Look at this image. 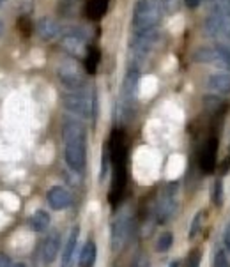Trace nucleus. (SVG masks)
Segmentation results:
<instances>
[{
  "label": "nucleus",
  "instance_id": "26",
  "mask_svg": "<svg viewBox=\"0 0 230 267\" xmlns=\"http://www.w3.org/2000/svg\"><path fill=\"white\" fill-rule=\"evenodd\" d=\"M214 203L218 207H221V203H223V182H221V179H218L214 184Z\"/></svg>",
  "mask_w": 230,
  "mask_h": 267
},
{
  "label": "nucleus",
  "instance_id": "4",
  "mask_svg": "<svg viewBox=\"0 0 230 267\" xmlns=\"http://www.w3.org/2000/svg\"><path fill=\"white\" fill-rule=\"evenodd\" d=\"M193 60L197 62H207L214 64L216 68L227 69L230 71V45L218 43L216 46H209V48H200L193 55Z\"/></svg>",
  "mask_w": 230,
  "mask_h": 267
},
{
  "label": "nucleus",
  "instance_id": "16",
  "mask_svg": "<svg viewBox=\"0 0 230 267\" xmlns=\"http://www.w3.org/2000/svg\"><path fill=\"white\" fill-rule=\"evenodd\" d=\"M110 0H85V14L91 19H101L108 9Z\"/></svg>",
  "mask_w": 230,
  "mask_h": 267
},
{
  "label": "nucleus",
  "instance_id": "17",
  "mask_svg": "<svg viewBox=\"0 0 230 267\" xmlns=\"http://www.w3.org/2000/svg\"><path fill=\"white\" fill-rule=\"evenodd\" d=\"M96 255H97V248L92 241L85 242V246L80 251V258H78V264L80 267H92L96 262Z\"/></svg>",
  "mask_w": 230,
  "mask_h": 267
},
{
  "label": "nucleus",
  "instance_id": "23",
  "mask_svg": "<svg viewBox=\"0 0 230 267\" xmlns=\"http://www.w3.org/2000/svg\"><path fill=\"white\" fill-rule=\"evenodd\" d=\"M211 7L214 14L230 18V0H211Z\"/></svg>",
  "mask_w": 230,
  "mask_h": 267
},
{
  "label": "nucleus",
  "instance_id": "15",
  "mask_svg": "<svg viewBox=\"0 0 230 267\" xmlns=\"http://www.w3.org/2000/svg\"><path fill=\"white\" fill-rule=\"evenodd\" d=\"M37 34L41 36L43 39H55L58 36V32H60V29H58V23L55 19L52 18H41L37 22V27H36Z\"/></svg>",
  "mask_w": 230,
  "mask_h": 267
},
{
  "label": "nucleus",
  "instance_id": "18",
  "mask_svg": "<svg viewBox=\"0 0 230 267\" xmlns=\"http://www.w3.org/2000/svg\"><path fill=\"white\" fill-rule=\"evenodd\" d=\"M29 227H30V230H34V232H45L50 227V214L46 213V211H37V213H34L29 219Z\"/></svg>",
  "mask_w": 230,
  "mask_h": 267
},
{
  "label": "nucleus",
  "instance_id": "34",
  "mask_svg": "<svg viewBox=\"0 0 230 267\" xmlns=\"http://www.w3.org/2000/svg\"><path fill=\"white\" fill-rule=\"evenodd\" d=\"M2 30H4V25H2V22H0V36H2Z\"/></svg>",
  "mask_w": 230,
  "mask_h": 267
},
{
  "label": "nucleus",
  "instance_id": "25",
  "mask_svg": "<svg viewBox=\"0 0 230 267\" xmlns=\"http://www.w3.org/2000/svg\"><path fill=\"white\" fill-rule=\"evenodd\" d=\"M230 255L225 248H218L214 255V267H230Z\"/></svg>",
  "mask_w": 230,
  "mask_h": 267
},
{
  "label": "nucleus",
  "instance_id": "20",
  "mask_svg": "<svg viewBox=\"0 0 230 267\" xmlns=\"http://www.w3.org/2000/svg\"><path fill=\"white\" fill-rule=\"evenodd\" d=\"M64 46L69 50L71 53H80L85 46V41L80 36H68L64 39Z\"/></svg>",
  "mask_w": 230,
  "mask_h": 267
},
{
  "label": "nucleus",
  "instance_id": "13",
  "mask_svg": "<svg viewBox=\"0 0 230 267\" xmlns=\"http://www.w3.org/2000/svg\"><path fill=\"white\" fill-rule=\"evenodd\" d=\"M138 69H130L124 78V85H122V97L124 103H131L135 99V92H136V84H138Z\"/></svg>",
  "mask_w": 230,
  "mask_h": 267
},
{
  "label": "nucleus",
  "instance_id": "12",
  "mask_svg": "<svg viewBox=\"0 0 230 267\" xmlns=\"http://www.w3.org/2000/svg\"><path fill=\"white\" fill-rule=\"evenodd\" d=\"M207 89L216 92L218 96H228L230 94V74H225V73L211 74L207 80Z\"/></svg>",
  "mask_w": 230,
  "mask_h": 267
},
{
  "label": "nucleus",
  "instance_id": "27",
  "mask_svg": "<svg viewBox=\"0 0 230 267\" xmlns=\"http://www.w3.org/2000/svg\"><path fill=\"white\" fill-rule=\"evenodd\" d=\"M131 267H149V260H147L145 255H138V257L133 260Z\"/></svg>",
  "mask_w": 230,
  "mask_h": 267
},
{
  "label": "nucleus",
  "instance_id": "7",
  "mask_svg": "<svg viewBox=\"0 0 230 267\" xmlns=\"http://www.w3.org/2000/svg\"><path fill=\"white\" fill-rule=\"evenodd\" d=\"M133 223H131L130 214H120L112 225V250L120 251L130 241Z\"/></svg>",
  "mask_w": 230,
  "mask_h": 267
},
{
  "label": "nucleus",
  "instance_id": "9",
  "mask_svg": "<svg viewBox=\"0 0 230 267\" xmlns=\"http://www.w3.org/2000/svg\"><path fill=\"white\" fill-rule=\"evenodd\" d=\"M58 78H60V81L69 90H81L85 85L83 76H81L80 71H78V68H75V66H66V68H60L58 69Z\"/></svg>",
  "mask_w": 230,
  "mask_h": 267
},
{
  "label": "nucleus",
  "instance_id": "19",
  "mask_svg": "<svg viewBox=\"0 0 230 267\" xmlns=\"http://www.w3.org/2000/svg\"><path fill=\"white\" fill-rule=\"evenodd\" d=\"M101 62V52L97 46H89L85 53V69L89 74H94L97 71V66Z\"/></svg>",
  "mask_w": 230,
  "mask_h": 267
},
{
  "label": "nucleus",
  "instance_id": "14",
  "mask_svg": "<svg viewBox=\"0 0 230 267\" xmlns=\"http://www.w3.org/2000/svg\"><path fill=\"white\" fill-rule=\"evenodd\" d=\"M78 235H80V229H78V227H73L68 235V241H66L64 251H62V267H69V264H71L73 255H75V250H76Z\"/></svg>",
  "mask_w": 230,
  "mask_h": 267
},
{
  "label": "nucleus",
  "instance_id": "2",
  "mask_svg": "<svg viewBox=\"0 0 230 267\" xmlns=\"http://www.w3.org/2000/svg\"><path fill=\"white\" fill-rule=\"evenodd\" d=\"M161 19V9H159L156 0H140L135 6L133 14V27L136 34H149L158 27Z\"/></svg>",
  "mask_w": 230,
  "mask_h": 267
},
{
  "label": "nucleus",
  "instance_id": "11",
  "mask_svg": "<svg viewBox=\"0 0 230 267\" xmlns=\"http://www.w3.org/2000/svg\"><path fill=\"white\" fill-rule=\"evenodd\" d=\"M58 248H60V237H58L57 232H53V234L48 235V237L45 239V242H43V248H41L43 264L45 265L52 264L58 255Z\"/></svg>",
  "mask_w": 230,
  "mask_h": 267
},
{
  "label": "nucleus",
  "instance_id": "3",
  "mask_svg": "<svg viewBox=\"0 0 230 267\" xmlns=\"http://www.w3.org/2000/svg\"><path fill=\"white\" fill-rule=\"evenodd\" d=\"M62 101H64V107L69 112L83 117V119H89L94 113V96H91L85 89L69 90V92L64 94Z\"/></svg>",
  "mask_w": 230,
  "mask_h": 267
},
{
  "label": "nucleus",
  "instance_id": "30",
  "mask_svg": "<svg viewBox=\"0 0 230 267\" xmlns=\"http://www.w3.org/2000/svg\"><path fill=\"white\" fill-rule=\"evenodd\" d=\"M0 267H11V262L6 255H0Z\"/></svg>",
  "mask_w": 230,
  "mask_h": 267
},
{
  "label": "nucleus",
  "instance_id": "31",
  "mask_svg": "<svg viewBox=\"0 0 230 267\" xmlns=\"http://www.w3.org/2000/svg\"><path fill=\"white\" fill-rule=\"evenodd\" d=\"M184 4L190 7V9H193V7H198V4H200V0H184Z\"/></svg>",
  "mask_w": 230,
  "mask_h": 267
},
{
  "label": "nucleus",
  "instance_id": "10",
  "mask_svg": "<svg viewBox=\"0 0 230 267\" xmlns=\"http://www.w3.org/2000/svg\"><path fill=\"white\" fill-rule=\"evenodd\" d=\"M46 198H48L50 207H52V209H55V211L66 209V207L71 206V193H69V191L66 190V188H62V186L50 188Z\"/></svg>",
  "mask_w": 230,
  "mask_h": 267
},
{
  "label": "nucleus",
  "instance_id": "32",
  "mask_svg": "<svg viewBox=\"0 0 230 267\" xmlns=\"http://www.w3.org/2000/svg\"><path fill=\"white\" fill-rule=\"evenodd\" d=\"M13 267H27L25 264H22V262H19V264H14Z\"/></svg>",
  "mask_w": 230,
  "mask_h": 267
},
{
  "label": "nucleus",
  "instance_id": "6",
  "mask_svg": "<svg viewBox=\"0 0 230 267\" xmlns=\"http://www.w3.org/2000/svg\"><path fill=\"white\" fill-rule=\"evenodd\" d=\"M204 27L207 36L216 39L218 43L230 45V18L221 16V14H213L205 19Z\"/></svg>",
  "mask_w": 230,
  "mask_h": 267
},
{
  "label": "nucleus",
  "instance_id": "24",
  "mask_svg": "<svg viewBox=\"0 0 230 267\" xmlns=\"http://www.w3.org/2000/svg\"><path fill=\"white\" fill-rule=\"evenodd\" d=\"M16 27H18L19 34H22V36H25V37H29L30 34L34 32V25H32V22H30V19L27 18V16H19V18H18V22H16Z\"/></svg>",
  "mask_w": 230,
  "mask_h": 267
},
{
  "label": "nucleus",
  "instance_id": "1",
  "mask_svg": "<svg viewBox=\"0 0 230 267\" xmlns=\"http://www.w3.org/2000/svg\"><path fill=\"white\" fill-rule=\"evenodd\" d=\"M64 159L73 172H81L87 161V135L85 128L76 120H66L64 129Z\"/></svg>",
  "mask_w": 230,
  "mask_h": 267
},
{
  "label": "nucleus",
  "instance_id": "29",
  "mask_svg": "<svg viewBox=\"0 0 230 267\" xmlns=\"http://www.w3.org/2000/svg\"><path fill=\"white\" fill-rule=\"evenodd\" d=\"M223 248L227 250V253L230 255V225L227 227V230H225L223 234Z\"/></svg>",
  "mask_w": 230,
  "mask_h": 267
},
{
  "label": "nucleus",
  "instance_id": "5",
  "mask_svg": "<svg viewBox=\"0 0 230 267\" xmlns=\"http://www.w3.org/2000/svg\"><path fill=\"white\" fill-rule=\"evenodd\" d=\"M177 195H179V188L175 182H170L163 190V193L158 200V206H156L158 223H166L174 218L175 209H177Z\"/></svg>",
  "mask_w": 230,
  "mask_h": 267
},
{
  "label": "nucleus",
  "instance_id": "21",
  "mask_svg": "<svg viewBox=\"0 0 230 267\" xmlns=\"http://www.w3.org/2000/svg\"><path fill=\"white\" fill-rule=\"evenodd\" d=\"M202 221H204V211H198V213L195 214V218L192 219V225H190V232H188V239H190V241H193V239L197 237L198 234H200Z\"/></svg>",
  "mask_w": 230,
  "mask_h": 267
},
{
  "label": "nucleus",
  "instance_id": "28",
  "mask_svg": "<svg viewBox=\"0 0 230 267\" xmlns=\"http://www.w3.org/2000/svg\"><path fill=\"white\" fill-rule=\"evenodd\" d=\"M200 251H193L192 253V257H190V260H188V267H198L200 265Z\"/></svg>",
  "mask_w": 230,
  "mask_h": 267
},
{
  "label": "nucleus",
  "instance_id": "22",
  "mask_svg": "<svg viewBox=\"0 0 230 267\" xmlns=\"http://www.w3.org/2000/svg\"><path fill=\"white\" fill-rule=\"evenodd\" d=\"M172 242H174V235L170 234V232H163V234L158 237V242H156V250H158L159 253H165V251L170 250Z\"/></svg>",
  "mask_w": 230,
  "mask_h": 267
},
{
  "label": "nucleus",
  "instance_id": "33",
  "mask_svg": "<svg viewBox=\"0 0 230 267\" xmlns=\"http://www.w3.org/2000/svg\"><path fill=\"white\" fill-rule=\"evenodd\" d=\"M169 267H179V264H177V262H172V264H170Z\"/></svg>",
  "mask_w": 230,
  "mask_h": 267
},
{
  "label": "nucleus",
  "instance_id": "8",
  "mask_svg": "<svg viewBox=\"0 0 230 267\" xmlns=\"http://www.w3.org/2000/svg\"><path fill=\"white\" fill-rule=\"evenodd\" d=\"M216 156H218V138L213 136L204 143L200 152V168L204 174H213L216 168Z\"/></svg>",
  "mask_w": 230,
  "mask_h": 267
}]
</instances>
